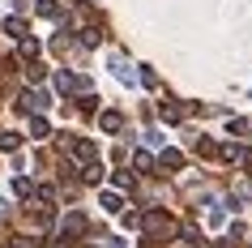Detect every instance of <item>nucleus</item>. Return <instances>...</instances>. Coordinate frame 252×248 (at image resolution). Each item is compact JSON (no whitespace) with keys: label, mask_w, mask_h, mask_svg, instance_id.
Here are the masks:
<instances>
[{"label":"nucleus","mask_w":252,"mask_h":248,"mask_svg":"<svg viewBox=\"0 0 252 248\" xmlns=\"http://www.w3.org/2000/svg\"><path fill=\"white\" fill-rule=\"evenodd\" d=\"M158 167H162V171H180V167H184V154H180V150H162Z\"/></svg>","instance_id":"0eeeda50"},{"label":"nucleus","mask_w":252,"mask_h":248,"mask_svg":"<svg viewBox=\"0 0 252 248\" xmlns=\"http://www.w3.org/2000/svg\"><path fill=\"white\" fill-rule=\"evenodd\" d=\"M13 193L17 197H34V184H30L26 176H17V180H13Z\"/></svg>","instance_id":"dca6fc26"},{"label":"nucleus","mask_w":252,"mask_h":248,"mask_svg":"<svg viewBox=\"0 0 252 248\" xmlns=\"http://www.w3.org/2000/svg\"><path fill=\"white\" fill-rule=\"evenodd\" d=\"M17 145H22V137H17V133H0V150H9V154H13Z\"/></svg>","instance_id":"a211bd4d"},{"label":"nucleus","mask_w":252,"mask_h":248,"mask_svg":"<svg viewBox=\"0 0 252 248\" xmlns=\"http://www.w3.org/2000/svg\"><path fill=\"white\" fill-rule=\"evenodd\" d=\"M98 129L103 133H120L124 129V116H120V111H103V116H98Z\"/></svg>","instance_id":"423d86ee"},{"label":"nucleus","mask_w":252,"mask_h":248,"mask_svg":"<svg viewBox=\"0 0 252 248\" xmlns=\"http://www.w3.org/2000/svg\"><path fill=\"white\" fill-rule=\"evenodd\" d=\"M222 222H226V210L218 201H210V227H222Z\"/></svg>","instance_id":"f3484780"},{"label":"nucleus","mask_w":252,"mask_h":248,"mask_svg":"<svg viewBox=\"0 0 252 248\" xmlns=\"http://www.w3.org/2000/svg\"><path fill=\"white\" fill-rule=\"evenodd\" d=\"M30 137H47V120H43L39 111L30 116Z\"/></svg>","instance_id":"4468645a"},{"label":"nucleus","mask_w":252,"mask_h":248,"mask_svg":"<svg viewBox=\"0 0 252 248\" xmlns=\"http://www.w3.org/2000/svg\"><path fill=\"white\" fill-rule=\"evenodd\" d=\"M162 142H167V137H162L158 129H146V145H162Z\"/></svg>","instance_id":"4be33fe9"},{"label":"nucleus","mask_w":252,"mask_h":248,"mask_svg":"<svg viewBox=\"0 0 252 248\" xmlns=\"http://www.w3.org/2000/svg\"><path fill=\"white\" fill-rule=\"evenodd\" d=\"M0 210H4V201H0Z\"/></svg>","instance_id":"a878e982"},{"label":"nucleus","mask_w":252,"mask_h":248,"mask_svg":"<svg viewBox=\"0 0 252 248\" xmlns=\"http://www.w3.org/2000/svg\"><path fill=\"white\" fill-rule=\"evenodd\" d=\"M81 47H98V30L94 26H81Z\"/></svg>","instance_id":"6ab92c4d"},{"label":"nucleus","mask_w":252,"mask_h":248,"mask_svg":"<svg viewBox=\"0 0 252 248\" xmlns=\"http://www.w3.org/2000/svg\"><path fill=\"white\" fill-rule=\"evenodd\" d=\"M34 197H39L43 206H52V201H56V188H52V184H43V188H34Z\"/></svg>","instance_id":"412c9836"},{"label":"nucleus","mask_w":252,"mask_h":248,"mask_svg":"<svg viewBox=\"0 0 252 248\" xmlns=\"http://www.w3.org/2000/svg\"><path fill=\"white\" fill-rule=\"evenodd\" d=\"M22 73H26L30 86H34V81H43V65H39V60H26V65H22Z\"/></svg>","instance_id":"f8f14e48"},{"label":"nucleus","mask_w":252,"mask_h":248,"mask_svg":"<svg viewBox=\"0 0 252 248\" xmlns=\"http://www.w3.org/2000/svg\"><path fill=\"white\" fill-rule=\"evenodd\" d=\"M197 154L201 158H214V154H222V145H214L210 137H197Z\"/></svg>","instance_id":"9b49d317"},{"label":"nucleus","mask_w":252,"mask_h":248,"mask_svg":"<svg viewBox=\"0 0 252 248\" xmlns=\"http://www.w3.org/2000/svg\"><path fill=\"white\" fill-rule=\"evenodd\" d=\"M103 176H107V171H103V163H98V158L81 167V180H86V184H98V180H103Z\"/></svg>","instance_id":"6e6552de"},{"label":"nucleus","mask_w":252,"mask_h":248,"mask_svg":"<svg viewBox=\"0 0 252 248\" xmlns=\"http://www.w3.org/2000/svg\"><path fill=\"white\" fill-rule=\"evenodd\" d=\"M17 107H22V111H26V116H30V111H47V107H52V99H47V94H43V90H26V94H22V103H17Z\"/></svg>","instance_id":"7ed1b4c3"},{"label":"nucleus","mask_w":252,"mask_h":248,"mask_svg":"<svg viewBox=\"0 0 252 248\" xmlns=\"http://www.w3.org/2000/svg\"><path fill=\"white\" fill-rule=\"evenodd\" d=\"M98 206H103L107 214H120V210H124V197H120V193H103V197H98Z\"/></svg>","instance_id":"1a4fd4ad"},{"label":"nucleus","mask_w":252,"mask_h":248,"mask_svg":"<svg viewBox=\"0 0 252 248\" xmlns=\"http://www.w3.org/2000/svg\"><path fill=\"white\" fill-rule=\"evenodd\" d=\"M86 4H98V0H86Z\"/></svg>","instance_id":"393cba45"},{"label":"nucleus","mask_w":252,"mask_h":248,"mask_svg":"<svg viewBox=\"0 0 252 248\" xmlns=\"http://www.w3.org/2000/svg\"><path fill=\"white\" fill-rule=\"evenodd\" d=\"M39 17H52V22H60V17H64V9H60L56 0H39Z\"/></svg>","instance_id":"9d476101"},{"label":"nucleus","mask_w":252,"mask_h":248,"mask_svg":"<svg viewBox=\"0 0 252 248\" xmlns=\"http://www.w3.org/2000/svg\"><path fill=\"white\" fill-rule=\"evenodd\" d=\"M81 231H86V214H77V210H73V214H64L60 235H81Z\"/></svg>","instance_id":"39448f33"},{"label":"nucleus","mask_w":252,"mask_h":248,"mask_svg":"<svg viewBox=\"0 0 252 248\" xmlns=\"http://www.w3.org/2000/svg\"><path fill=\"white\" fill-rule=\"evenodd\" d=\"M4 30H9L13 39H26V22H22V17H9V22H4Z\"/></svg>","instance_id":"ddd939ff"},{"label":"nucleus","mask_w":252,"mask_h":248,"mask_svg":"<svg viewBox=\"0 0 252 248\" xmlns=\"http://www.w3.org/2000/svg\"><path fill=\"white\" fill-rule=\"evenodd\" d=\"M141 231L146 235H175V222L162 210H150V214H141Z\"/></svg>","instance_id":"f03ea898"},{"label":"nucleus","mask_w":252,"mask_h":248,"mask_svg":"<svg viewBox=\"0 0 252 248\" xmlns=\"http://www.w3.org/2000/svg\"><path fill=\"white\" fill-rule=\"evenodd\" d=\"M64 154L77 163V167H86V163H94L98 158V150H94L90 137H64Z\"/></svg>","instance_id":"f257e3e1"},{"label":"nucleus","mask_w":252,"mask_h":248,"mask_svg":"<svg viewBox=\"0 0 252 248\" xmlns=\"http://www.w3.org/2000/svg\"><path fill=\"white\" fill-rule=\"evenodd\" d=\"M133 167L137 171H150V167H154V158H150L146 150H137V154H133Z\"/></svg>","instance_id":"aec40b11"},{"label":"nucleus","mask_w":252,"mask_h":248,"mask_svg":"<svg viewBox=\"0 0 252 248\" xmlns=\"http://www.w3.org/2000/svg\"><path fill=\"white\" fill-rule=\"evenodd\" d=\"M162 120H167V124H180V120H184V111H180V107H171V103H162V111H158Z\"/></svg>","instance_id":"2eb2a0df"},{"label":"nucleus","mask_w":252,"mask_h":248,"mask_svg":"<svg viewBox=\"0 0 252 248\" xmlns=\"http://www.w3.org/2000/svg\"><path fill=\"white\" fill-rule=\"evenodd\" d=\"M116 188H133V176L128 171H116Z\"/></svg>","instance_id":"5701e85b"},{"label":"nucleus","mask_w":252,"mask_h":248,"mask_svg":"<svg viewBox=\"0 0 252 248\" xmlns=\"http://www.w3.org/2000/svg\"><path fill=\"white\" fill-rule=\"evenodd\" d=\"M111 73H116L120 86H137V81H141L133 69H128V60H124V56H111Z\"/></svg>","instance_id":"20e7f679"},{"label":"nucleus","mask_w":252,"mask_h":248,"mask_svg":"<svg viewBox=\"0 0 252 248\" xmlns=\"http://www.w3.org/2000/svg\"><path fill=\"white\" fill-rule=\"evenodd\" d=\"M107 248H128V244H124V240H111V244H107Z\"/></svg>","instance_id":"b1692460"}]
</instances>
